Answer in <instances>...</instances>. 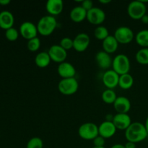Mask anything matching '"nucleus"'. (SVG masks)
Segmentation results:
<instances>
[{
	"instance_id": "obj_1",
	"label": "nucleus",
	"mask_w": 148,
	"mask_h": 148,
	"mask_svg": "<svg viewBox=\"0 0 148 148\" xmlns=\"http://www.w3.org/2000/svg\"><path fill=\"white\" fill-rule=\"evenodd\" d=\"M147 135L145 127L140 122H132L125 131V137L127 141L135 144L145 140Z\"/></svg>"
},
{
	"instance_id": "obj_2",
	"label": "nucleus",
	"mask_w": 148,
	"mask_h": 148,
	"mask_svg": "<svg viewBox=\"0 0 148 148\" xmlns=\"http://www.w3.org/2000/svg\"><path fill=\"white\" fill-rule=\"evenodd\" d=\"M56 26L57 22L54 17L51 15L43 16L38 22V32L43 36H49L53 33Z\"/></svg>"
},
{
	"instance_id": "obj_3",
	"label": "nucleus",
	"mask_w": 148,
	"mask_h": 148,
	"mask_svg": "<svg viewBox=\"0 0 148 148\" xmlns=\"http://www.w3.org/2000/svg\"><path fill=\"white\" fill-rule=\"evenodd\" d=\"M112 68L119 75L129 73L130 69V61L125 54H119L113 59Z\"/></svg>"
},
{
	"instance_id": "obj_4",
	"label": "nucleus",
	"mask_w": 148,
	"mask_h": 148,
	"mask_svg": "<svg viewBox=\"0 0 148 148\" xmlns=\"http://www.w3.org/2000/svg\"><path fill=\"white\" fill-rule=\"evenodd\" d=\"M147 7L145 1H133L130 3L127 7V12L129 16L133 20H141L146 14Z\"/></svg>"
},
{
	"instance_id": "obj_5",
	"label": "nucleus",
	"mask_w": 148,
	"mask_h": 148,
	"mask_svg": "<svg viewBox=\"0 0 148 148\" xmlns=\"http://www.w3.org/2000/svg\"><path fill=\"white\" fill-rule=\"evenodd\" d=\"M79 84L75 77L62 79L58 84L59 92L64 95H72L77 92Z\"/></svg>"
},
{
	"instance_id": "obj_6",
	"label": "nucleus",
	"mask_w": 148,
	"mask_h": 148,
	"mask_svg": "<svg viewBox=\"0 0 148 148\" xmlns=\"http://www.w3.org/2000/svg\"><path fill=\"white\" fill-rule=\"evenodd\" d=\"M78 134L85 140H93L99 135L98 127L92 122H87L82 124L78 130Z\"/></svg>"
},
{
	"instance_id": "obj_7",
	"label": "nucleus",
	"mask_w": 148,
	"mask_h": 148,
	"mask_svg": "<svg viewBox=\"0 0 148 148\" xmlns=\"http://www.w3.org/2000/svg\"><path fill=\"white\" fill-rule=\"evenodd\" d=\"M114 37L119 43L128 44L131 43L134 38V33L130 27L127 26H121L115 30Z\"/></svg>"
},
{
	"instance_id": "obj_8",
	"label": "nucleus",
	"mask_w": 148,
	"mask_h": 148,
	"mask_svg": "<svg viewBox=\"0 0 148 148\" xmlns=\"http://www.w3.org/2000/svg\"><path fill=\"white\" fill-rule=\"evenodd\" d=\"M86 19L90 24L100 25L106 20L105 12L98 7H93L87 12Z\"/></svg>"
},
{
	"instance_id": "obj_9",
	"label": "nucleus",
	"mask_w": 148,
	"mask_h": 148,
	"mask_svg": "<svg viewBox=\"0 0 148 148\" xmlns=\"http://www.w3.org/2000/svg\"><path fill=\"white\" fill-rule=\"evenodd\" d=\"M20 33L25 39H27V40L36 38L38 33L37 25L31 22H24L20 27Z\"/></svg>"
},
{
	"instance_id": "obj_10",
	"label": "nucleus",
	"mask_w": 148,
	"mask_h": 148,
	"mask_svg": "<svg viewBox=\"0 0 148 148\" xmlns=\"http://www.w3.org/2000/svg\"><path fill=\"white\" fill-rule=\"evenodd\" d=\"M51 61L56 63H62L65 61L67 56V52L60 45H53L50 47L48 51Z\"/></svg>"
},
{
	"instance_id": "obj_11",
	"label": "nucleus",
	"mask_w": 148,
	"mask_h": 148,
	"mask_svg": "<svg viewBox=\"0 0 148 148\" xmlns=\"http://www.w3.org/2000/svg\"><path fill=\"white\" fill-rule=\"evenodd\" d=\"M90 43V36L85 33H80L73 39V49L78 52H83L88 49Z\"/></svg>"
},
{
	"instance_id": "obj_12",
	"label": "nucleus",
	"mask_w": 148,
	"mask_h": 148,
	"mask_svg": "<svg viewBox=\"0 0 148 148\" xmlns=\"http://www.w3.org/2000/svg\"><path fill=\"white\" fill-rule=\"evenodd\" d=\"M119 77L120 75H119L113 69L107 70L103 75V85L108 89L113 90L117 85H119Z\"/></svg>"
},
{
	"instance_id": "obj_13",
	"label": "nucleus",
	"mask_w": 148,
	"mask_h": 148,
	"mask_svg": "<svg viewBox=\"0 0 148 148\" xmlns=\"http://www.w3.org/2000/svg\"><path fill=\"white\" fill-rule=\"evenodd\" d=\"M112 122L114 123L116 130L125 131L132 123L131 118L127 114H116L114 116Z\"/></svg>"
},
{
	"instance_id": "obj_14",
	"label": "nucleus",
	"mask_w": 148,
	"mask_h": 148,
	"mask_svg": "<svg viewBox=\"0 0 148 148\" xmlns=\"http://www.w3.org/2000/svg\"><path fill=\"white\" fill-rule=\"evenodd\" d=\"M57 72L62 79L75 77L76 75V69L75 66L69 62H66L59 64L57 68Z\"/></svg>"
},
{
	"instance_id": "obj_15",
	"label": "nucleus",
	"mask_w": 148,
	"mask_h": 148,
	"mask_svg": "<svg viewBox=\"0 0 148 148\" xmlns=\"http://www.w3.org/2000/svg\"><path fill=\"white\" fill-rule=\"evenodd\" d=\"M116 128L112 121H105L101 123L99 127H98L99 135L103 137L104 139L112 137L116 134Z\"/></svg>"
},
{
	"instance_id": "obj_16",
	"label": "nucleus",
	"mask_w": 148,
	"mask_h": 148,
	"mask_svg": "<svg viewBox=\"0 0 148 148\" xmlns=\"http://www.w3.org/2000/svg\"><path fill=\"white\" fill-rule=\"evenodd\" d=\"M114 107L117 114H127L131 108V102L127 97L119 96L114 103Z\"/></svg>"
},
{
	"instance_id": "obj_17",
	"label": "nucleus",
	"mask_w": 148,
	"mask_h": 148,
	"mask_svg": "<svg viewBox=\"0 0 148 148\" xmlns=\"http://www.w3.org/2000/svg\"><path fill=\"white\" fill-rule=\"evenodd\" d=\"M46 9L49 15L54 17L62 12L64 3L62 0H49L46 2Z\"/></svg>"
},
{
	"instance_id": "obj_18",
	"label": "nucleus",
	"mask_w": 148,
	"mask_h": 148,
	"mask_svg": "<svg viewBox=\"0 0 148 148\" xmlns=\"http://www.w3.org/2000/svg\"><path fill=\"white\" fill-rule=\"evenodd\" d=\"M95 61L100 68L103 69H108L112 66L113 60L111 59L109 53H106L104 51H101L95 55Z\"/></svg>"
},
{
	"instance_id": "obj_19",
	"label": "nucleus",
	"mask_w": 148,
	"mask_h": 148,
	"mask_svg": "<svg viewBox=\"0 0 148 148\" xmlns=\"http://www.w3.org/2000/svg\"><path fill=\"white\" fill-rule=\"evenodd\" d=\"M14 18L10 12L2 11L0 12V27L7 30L13 27Z\"/></svg>"
},
{
	"instance_id": "obj_20",
	"label": "nucleus",
	"mask_w": 148,
	"mask_h": 148,
	"mask_svg": "<svg viewBox=\"0 0 148 148\" xmlns=\"http://www.w3.org/2000/svg\"><path fill=\"white\" fill-rule=\"evenodd\" d=\"M102 46L104 51L111 54L116 51L119 47V43L114 36L110 35L105 40H103Z\"/></svg>"
},
{
	"instance_id": "obj_21",
	"label": "nucleus",
	"mask_w": 148,
	"mask_h": 148,
	"mask_svg": "<svg viewBox=\"0 0 148 148\" xmlns=\"http://www.w3.org/2000/svg\"><path fill=\"white\" fill-rule=\"evenodd\" d=\"M69 17L71 20L75 23H81L85 19H86L87 11L81 6H77V7H74L71 10Z\"/></svg>"
},
{
	"instance_id": "obj_22",
	"label": "nucleus",
	"mask_w": 148,
	"mask_h": 148,
	"mask_svg": "<svg viewBox=\"0 0 148 148\" xmlns=\"http://www.w3.org/2000/svg\"><path fill=\"white\" fill-rule=\"evenodd\" d=\"M51 61L48 52L42 51L38 53L35 58V63L38 67L45 68L50 64Z\"/></svg>"
},
{
	"instance_id": "obj_23",
	"label": "nucleus",
	"mask_w": 148,
	"mask_h": 148,
	"mask_svg": "<svg viewBox=\"0 0 148 148\" xmlns=\"http://www.w3.org/2000/svg\"><path fill=\"white\" fill-rule=\"evenodd\" d=\"M134 84V78L130 74L120 75L119 80V86L124 90H128L132 87Z\"/></svg>"
},
{
	"instance_id": "obj_24",
	"label": "nucleus",
	"mask_w": 148,
	"mask_h": 148,
	"mask_svg": "<svg viewBox=\"0 0 148 148\" xmlns=\"http://www.w3.org/2000/svg\"><path fill=\"white\" fill-rule=\"evenodd\" d=\"M136 43L143 48H148V30H143L135 36Z\"/></svg>"
},
{
	"instance_id": "obj_25",
	"label": "nucleus",
	"mask_w": 148,
	"mask_h": 148,
	"mask_svg": "<svg viewBox=\"0 0 148 148\" xmlns=\"http://www.w3.org/2000/svg\"><path fill=\"white\" fill-rule=\"evenodd\" d=\"M103 101L107 104H114L117 98V95L114 90L107 89L103 92L101 95Z\"/></svg>"
},
{
	"instance_id": "obj_26",
	"label": "nucleus",
	"mask_w": 148,
	"mask_h": 148,
	"mask_svg": "<svg viewBox=\"0 0 148 148\" xmlns=\"http://www.w3.org/2000/svg\"><path fill=\"white\" fill-rule=\"evenodd\" d=\"M136 60L143 65L148 64V48H142L136 53Z\"/></svg>"
},
{
	"instance_id": "obj_27",
	"label": "nucleus",
	"mask_w": 148,
	"mask_h": 148,
	"mask_svg": "<svg viewBox=\"0 0 148 148\" xmlns=\"http://www.w3.org/2000/svg\"><path fill=\"white\" fill-rule=\"evenodd\" d=\"M94 36L98 40H103L110 35L106 27L102 25H99L95 28V31H94Z\"/></svg>"
},
{
	"instance_id": "obj_28",
	"label": "nucleus",
	"mask_w": 148,
	"mask_h": 148,
	"mask_svg": "<svg viewBox=\"0 0 148 148\" xmlns=\"http://www.w3.org/2000/svg\"><path fill=\"white\" fill-rule=\"evenodd\" d=\"M40 46V40L38 37L32 38L27 41V47L30 51L35 52L37 51Z\"/></svg>"
},
{
	"instance_id": "obj_29",
	"label": "nucleus",
	"mask_w": 148,
	"mask_h": 148,
	"mask_svg": "<svg viewBox=\"0 0 148 148\" xmlns=\"http://www.w3.org/2000/svg\"><path fill=\"white\" fill-rule=\"evenodd\" d=\"M43 140L40 137H35L27 142L26 148H43Z\"/></svg>"
},
{
	"instance_id": "obj_30",
	"label": "nucleus",
	"mask_w": 148,
	"mask_h": 148,
	"mask_svg": "<svg viewBox=\"0 0 148 148\" xmlns=\"http://www.w3.org/2000/svg\"><path fill=\"white\" fill-rule=\"evenodd\" d=\"M6 38L10 41H15L19 37V32L14 27H11L5 31Z\"/></svg>"
},
{
	"instance_id": "obj_31",
	"label": "nucleus",
	"mask_w": 148,
	"mask_h": 148,
	"mask_svg": "<svg viewBox=\"0 0 148 148\" xmlns=\"http://www.w3.org/2000/svg\"><path fill=\"white\" fill-rule=\"evenodd\" d=\"M59 45H60L64 50H70L71 49L73 48V40L71 39L70 38L68 37L63 38L61 40Z\"/></svg>"
},
{
	"instance_id": "obj_32",
	"label": "nucleus",
	"mask_w": 148,
	"mask_h": 148,
	"mask_svg": "<svg viewBox=\"0 0 148 148\" xmlns=\"http://www.w3.org/2000/svg\"><path fill=\"white\" fill-rule=\"evenodd\" d=\"M92 141H93L94 147H104L105 145V139L100 135L95 137Z\"/></svg>"
},
{
	"instance_id": "obj_33",
	"label": "nucleus",
	"mask_w": 148,
	"mask_h": 148,
	"mask_svg": "<svg viewBox=\"0 0 148 148\" xmlns=\"http://www.w3.org/2000/svg\"><path fill=\"white\" fill-rule=\"evenodd\" d=\"M81 7H82L83 9H85V10L88 12L94 7L93 2H92L91 0H85V1H82Z\"/></svg>"
},
{
	"instance_id": "obj_34",
	"label": "nucleus",
	"mask_w": 148,
	"mask_h": 148,
	"mask_svg": "<svg viewBox=\"0 0 148 148\" xmlns=\"http://www.w3.org/2000/svg\"><path fill=\"white\" fill-rule=\"evenodd\" d=\"M125 148H136V144L132 142L127 141V143L124 145Z\"/></svg>"
},
{
	"instance_id": "obj_35",
	"label": "nucleus",
	"mask_w": 148,
	"mask_h": 148,
	"mask_svg": "<svg viewBox=\"0 0 148 148\" xmlns=\"http://www.w3.org/2000/svg\"><path fill=\"white\" fill-rule=\"evenodd\" d=\"M142 22H143L144 24H148V15L147 14H145V16H143V18L141 19Z\"/></svg>"
},
{
	"instance_id": "obj_36",
	"label": "nucleus",
	"mask_w": 148,
	"mask_h": 148,
	"mask_svg": "<svg viewBox=\"0 0 148 148\" xmlns=\"http://www.w3.org/2000/svg\"><path fill=\"white\" fill-rule=\"evenodd\" d=\"M10 3V0H0V5H7Z\"/></svg>"
},
{
	"instance_id": "obj_37",
	"label": "nucleus",
	"mask_w": 148,
	"mask_h": 148,
	"mask_svg": "<svg viewBox=\"0 0 148 148\" xmlns=\"http://www.w3.org/2000/svg\"><path fill=\"white\" fill-rule=\"evenodd\" d=\"M111 148H125V146H124V145L116 144L114 145H113Z\"/></svg>"
},
{
	"instance_id": "obj_38",
	"label": "nucleus",
	"mask_w": 148,
	"mask_h": 148,
	"mask_svg": "<svg viewBox=\"0 0 148 148\" xmlns=\"http://www.w3.org/2000/svg\"><path fill=\"white\" fill-rule=\"evenodd\" d=\"M100 2L103 4H108V3H110L111 2V1H110V0H101Z\"/></svg>"
},
{
	"instance_id": "obj_39",
	"label": "nucleus",
	"mask_w": 148,
	"mask_h": 148,
	"mask_svg": "<svg viewBox=\"0 0 148 148\" xmlns=\"http://www.w3.org/2000/svg\"><path fill=\"white\" fill-rule=\"evenodd\" d=\"M145 129H146V130H147V134H148V117H147V119H146V121H145Z\"/></svg>"
},
{
	"instance_id": "obj_40",
	"label": "nucleus",
	"mask_w": 148,
	"mask_h": 148,
	"mask_svg": "<svg viewBox=\"0 0 148 148\" xmlns=\"http://www.w3.org/2000/svg\"><path fill=\"white\" fill-rule=\"evenodd\" d=\"M92 148H106L105 147H93Z\"/></svg>"
},
{
	"instance_id": "obj_41",
	"label": "nucleus",
	"mask_w": 148,
	"mask_h": 148,
	"mask_svg": "<svg viewBox=\"0 0 148 148\" xmlns=\"http://www.w3.org/2000/svg\"><path fill=\"white\" fill-rule=\"evenodd\" d=\"M0 7H1V5H0Z\"/></svg>"
}]
</instances>
